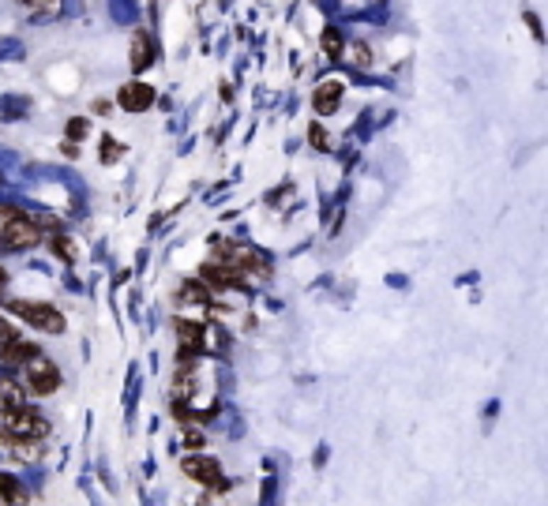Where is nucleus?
I'll return each instance as SVG.
<instances>
[{
    "label": "nucleus",
    "instance_id": "nucleus-1",
    "mask_svg": "<svg viewBox=\"0 0 548 506\" xmlns=\"http://www.w3.org/2000/svg\"><path fill=\"white\" fill-rule=\"evenodd\" d=\"M38 225L23 214V210H16V207H0V244H4L8 251H27V248H34L38 244Z\"/></svg>",
    "mask_w": 548,
    "mask_h": 506
},
{
    "label": "nucleus",
    "instance_id": "nucleus-2",
    "mask_svg": "<svg viewBox=\"0 0 548 506\" xmlns=\"http://www.w3.org/2000/svg\"><path fill=\"white\" fill-rule=\"evenodd\" d=\"M8 312L19 315L27 326H38L45 334H64V315L53 304H34V300H8Z\"/></svg>",
    "mask_w": 548,
    "mask_h": 506
},
{
    "label": "nucleus",
    "instance_id": "nucleus-3",
    "mask_svg": "<svg viewBox=\"0 0 548 506\" xmlns=\"http://www.w3.org/2000/svg\"><path fill=\"white\" fill-rule=\"evenodd\" d=\"M23 375H27V386H31V394L38 397H49V394H57L60 390V368L49 361V356H31L27 364H23Z\"/></svg>",
    "mask_w": 548,
    "mask_h": 506
},
{
    "label": "nucleus",
    "instance_id": "nucleus-4",
    "mask_svg": "<svg viewBox=\"0 0 548 506\" xmlns=\"http://www.w3.org/2000/svg\"><path fill=\"white\" fill-rule=\"evenodd\" d=\"M180 469H185L188 480L211 488V491H226L229 488V480L221 476V465L214 458H207V454H185L180 458Z\"/></svg>",
    "mask_w": 548,
    "mask_h": 506
},
{
    "label": "nucleus",
    "instance_id": "nucleus-5",
    "mask_svg": "<svg viewBox=\"0 0 548 506\" xmlns=\"http://www.w3.org/2000/svg\"><path fill=\"white\" fill-rule=\"evenodd\" d=\"M4 428L16 435V439H45L49 435V420L42 417L38 409H31V405H19V409H11L8 417H4Z\"/></svg>",
    "mask_w": 548,
    "mask_h": 506
},
{
    "label": "nucleus",
    "instance_id": "nucleus-6",
    "mask_svg": "<svg viewBox=\"0 0 548 506\" xmlns=\"http://www.w3.org/2000/svg\"><path fill=\"white\" fill-rule=\"evenodd\" d=\"M342 94H346V83H342V79H334V75H331V79H319V87L312 90V105H316V113L327 116V113L338 109Z\"/></svg>",
    "mask_w": 548,
    "mask_h": 506
},
{
    "label": "nucleus",
    "instance_id": "nucleus-7",
    "mask_svg": "<svg viewBox=\"0 0 548 506\" xmlns=\"http://www.w3.org/2000/svg\"><path fill=\"white\" fill-rule=\"evenodd\" d=\"M203 282L211 285V289H241V285H248L244 277L233 270L229 263H203Z\"/></svg>",
    "mask_w": 548,
    "mask_h": 506
},
{
    "label": "nucleus",
    "instance_id": "nucleus-8",
    "mask_svg": "<svg viewBox=\"0 0 548 506\" xmlns=\"http://www.w3.org/2000/svg\"><path fill=\"white\" fill-rule=\"evenodd\" d=\"M177 341H180V361H192V356L203 349V323L180 319L177 323Z\"/></svg>",
    "mask_w": 548,
    "mask_h": 506
},
{
    "label": "nucleus",
    "instance_id": "nucleus-9",
    "mask_svg": "<svg viewBox=\"0 0 548 506\" xmlns=\"http://www.w3.org/2000/svg\"><path fill=\"white\" fill-rule=\"evenodd\" d=\"M116 101H121L128 113H143V109H150V105H154V87H147V83H128V87H121Z\"/></svg>",
    "mask_w": 548,
    "mask_h": 506
},
{
    "label": "nucleus",
    "instance_id": "nucleus-10",
    "mask_svg": "<svg viewBox=\"0 0 548 506\" xmlns=\"http://www.w3.org/2000/svg\"><path fill=\"white\" fill-rule=\"evenodd\" d=\"M150 60H154L150 34H147V31H136V34H132V68H136V72H147Z\"/></svg>",
    "mask_w": 548,
    "mask_h": 506
},
{
    "label": "nucleus",
    "instance_id": "nucleus-11",
    "mask_svg": "<svg viewBox=\"0 0 548 506\" xmlns=\"http://www.w3.org/2000/svg\"><path fill=\"white\" fill-rule=\"evenodd\" d=\"M31 356H38V349H34L31 341H23V338L0 345V361H8V364H27Z\"/></svg>",
    "mask_w": 548,
    "mask_h": 506
},
{
    "label": "nucleus",
    "instance_id": "nucleus-12",
    "mask_svg": "<svg viewBox=\"0 0 548 506\" xmlns=\"http://www.w3.org/2000/svg\"><path fill=\"white\" fill-rule=\"evenodd\" d=\"M19 405H27V402H23V390L11 379H0V420H4L11 409H19Z\"/></svg>",
    "mask_w": 548,
    "mask_h": 506
},
{
    "label": "nucleus",
    "instance_id": "nucleus-13",
    "mask_svg": "<svg viewBox=\"0 0 548 506\" xmlns=\"http://www.w3.org/2000/svg\"><path fill=\"white\" fill-rule=\"evenodd\" d=\"M0 499H4L8 506H23V488H19L16 476L0 473Z\"/></svg>",
    "mask_w": 548,
    "mask_h": 506
},
{
    "label": "nucleus",
    "instance_id": "nucleus-14",
    "mask_svg": "<svg viewBox=\"0 0 548 506\" xmlns=\"http://www.w3.org/2000/svg\"><path fill=\"white\" fill-rule=\"evenodd\" d=\"M11 454H16L19 461H27V465H34L38 458H42V446L34 443V439H16L11 443Z\"/></svg>",
    "mask_w": 548,
    "mask_h": 506
},
{
    "label": "nucleus",
    "instance_id": "nucleus-15",
    "mask_svg": "<svg viewBox=\"0 0 548 506\" xmlns=\"http://www.w3.org/2000/svg\"><path fill=\"white\" fill-rule=\"evenodd\" d=\"M319 42H323V53H327V57L331 60H338V53H342V34H338V26H323V38H319Z\"/></svg>",
    "mask_w": 548,
    "mask_h": 506
},
{
    "label": "nucleus",
    "instance_id": "nucleus-16",
    "mask_svg": "<svg viewBox=\"0 0 548 506\" xmlns=\"http://www.w3.org/2000/svg\"><path fill=\"white\" fill-rule=\"evenodd\" d=\"M180 300L203 304V300H211V289H207L203 282H185V285H180Z\"/></svg>",
    "mask_w": 548,
    "mask_h": 506
},
{
    "label": "nucleus",
    "instance_id": "nucleus-17",
    "mask_svg": "<svg viewBox=\"0 0 548 506\" xmlns=\"http://www.w3.org/2000/svg\"><path fill=\"white\" fill-rule=\"evenodd\" d=\"M349 60H354V68H368V64H372V49L364 42H357L354 49H349Z\"/></svg>",
    "mask_w": 548,
    "mask_h": 506
},
{
    "label": "nucleus",
    "instance_id": "nucleus-18",
    "mask_svg": "<svg viewBox=\"0 0 548 506\" xmlns=\"http://www.w3.org/2000/svg\"><path fill=\"white\" fill-rule=\"evenodd\" d=\"M27 11H53L57 8V0H19Z\"/></svg>",
    "mask_w": 548,
    "mask_h": 506
},
{
    "label": "nucleus",
    "instance_id": "nucleus-19",
    "mask_svg": "<svg viewBox=\"0 0 548 506\" xmlns=\"http://www.w3.org/2000/svg\"><path fill=\"white\" fill-rule=\"evenodd\" d=\"M308 136H312V143H316L319 150H327V131H323L319 124H312V128H308Z\"/></svg>",
    "mask_w": 548,
    "mask_h": 506
},
{
    "label": "nucleus",
    "instance_id": "nucleus-20",
    "mask_svg": "<svg viewBox=\"0 0 548 506\" xmlns=\"http://www.w3.org/2000/svg\"><path fill=\"white\" fill-rule=\"evenodd\" d=\"M19 338V330L16 326H8L4 319H0V345H8V341H16Z\"/></svg>",
    "mask_w": 548,
    "mask_h": 506
},
{
    "label": "nucleus",
    "instance_id": "nucleus-21",
    "mask_svg": "<svg viewBox=\"0 0 548 506\" xmlns=\"http://www.w3.org/2000/svg\"><path fill=\"white\" fill-rule=\"evenodd\" d=\"M185 446H188V450H192V454H195V450H199V446H203V435H199V431H195V428H192V431H185Z\"/></svg>",
    "mask_w": 548,
    "mask_h": 506
},
{
    "label": "nucleus",
    "instance_id": "nucleus-22",
    "mask_svg": "<svg viewBox=\"0 0 548 506\" xmlns=\"http://www.w3.org/2000/svg\"><path fill=\"white\" fill-rule=\"evenodd\" d=\"M102 146H106V154H102V162H116V158H121V150H116V143H113V139H106Z\"/></svg>",
    "mask_w": 548,
    "mask_h": 506
},
{
    "label": "nucleus",
    "instance_id": "nucleus-23",
    "mask_svg": "<svg viewBox=\"0 0 548 506\" xmlns=\"http://www.w3.org/2000/svg\"><path fill=\"white\" fill-rule=\"evenodd\" d=\"M11 443H16V435H11V431L4 428V424H0V446H4V450H11Z\"/></svg>",
    "mask_w": 548,
    "mask_h": 506
},
{
    "label": "nucleus",
    "instance_id": "nucleus-24",
    "mask_svg": "<svg viewBox=\"0 0 548 506\" xmlns=\"http://www.w3.org/2000/svg\"><path fill=\"white\" fill-rule=\"evenodd\" d=\"M57 255H64V259H72V255H75V248H72L68 241H57Z\"/></svg>",
    "mask_w": 548,
    "mask_h": 506
},
{
    "label": "nucleus",
    "instance_id": "nucleus-25",
    "mask_svg": "<svg viewBox=\"0 0 548 506\" xmlns=\"http://www.w3.org/2000/svg\"><path fill=\"white\" fill-rule=\"evenodd\" d=\"M68 131H72V139H80L83 131H87V121H72V128H68Z\"/></svg>",
    "mask_w": 548,
    "mask_h": 506
},
{
    "label": "nucleus",
    "instance_id": "nucleus-26",
    "mask_svg": "<svg viewBox=\"0 0 548 506\" xmlns=\"http://www.w3.org/2000/svg\"><path fill=\"white\" fill-rule=\"evenodd\" d=\"M0 282H4V270H0Z\"/></svg>",
    "mask_w": 548,
    "mask_h": 506
}]
</instances>
